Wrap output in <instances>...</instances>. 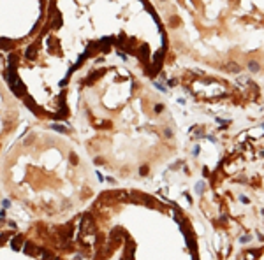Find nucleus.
I'll return each instance as SVG.
<instances>
[{"instance_id":"f257e3e1","label":"nucleus","mask_w":264,"mask_h":260,"mask_svg":"<svg viewBox=\"0 0 264 260\" xmlns=\"http://www.w3.org/2000/svg\"><path fill=\"white\" fill-rule=\"evenodd\" d=\"M95 229H97V227H95V223H94V218L86 213V215L81 218V230L85 234H95Z\"/></svg>"},{"instance_id":"f03ea898","label":"nucleus","mask_w":264,"mask_h":260,"mask_svg":"<svg viewBox=\"0 0 264 260\" xmlns=\"http://www.w3.org/2000/svg\"><path fill=\"white\" fill-rule=\"evenodd\" d=\"M72 232H74V227H72V223L63 225V227H60V229L57 230V234H58V237L62 239V241H67V239H71V237H72Z\"/></svg>"},{"instance_id":"7ed1b4c3","label":"nucleus","mask_w":264,"mask_h":260,"mask_svg":"<svg viewBox=\"0 0 264 260\" xmlns=\"http://www.w3.org/2000/svg\"><path fill=\"white\" fill-rule=\"evenodd\" d=\"M23 251H25L27 255H30V257H37V255H40L42 248L35 246L34 242H25V248H23Z\"/></svg>"},{"instance_id":"20e7f679","label":"nucleus","mask_w":264,"mask_h":260,"mask_svg":"<svg viewBox=\"0 0 264 260\" xmlns=\"http://www.w3.org/2000/svg\"><path fill=\"white\" fill-rule=\"evenodd\" d=\"M130 199V195L127 192H123V190H118V192H115V200L116 202H127Z\"/></svg>"},{"instance_id":"39448f33","label":"nucleus","mask_w":264,"mask_h":260,"mask_svg":"<svg viewBox=\"0 0 264 260\" xmlns=\"http://www.w3.org/2000/svg\"><path fill=\"white\" fill-rule=\"evenodd\" d=\"M23 239H25V237H23V234H18V236H16V237L11 241V246H13V250H19V246H21Z\"/></svg>"},{"instance_id":"423d86ee","label":"nucleus","mask_w":264,"mask_h":260,"mask_svg":"<svg viewBox=\"0 0 264 260\" xmlns=\"http://www.w3.org/2000/svg\"><path fill=\"white\" fill-rule=\"evenodd\" d=\"M100 200L102 202H113L115 200V192H104L100 195Z\"/></svg>"},{"instance_id":"0eeeda50","label":"nucleus","mask_w":264,"mask_h":260,"mask_svg":"<svg viewBox=\"0 0 264 260\" xmlns=\"http://www.w3.org/2000/svg\"><path fill=\"white\" fill-rule=\"evenodd\" d=\"M40 260H57V257L53 255V253H49V251H46V250H42L40 251Z\"/></svg>"},{"instance_id":"6e6552de","label":"nucleus","mask_w":264,"mask_h":260,"mask_svg":"<svg viewBox=\"0 0 264 260\" xmlns=\"http://www.w3.org/2000/svg\"><path fill=\"white\" fill-rule=\"evenodd\" d=\"M225 69H227V70H231V72H240V65H236L234 62H229L227 65H225Z\"/></svg>"},{"instance_id":"1a4fd4ad","label":"nucleus","mask_w":264,"mask_h":260,"mask_svg":"<svg viewBox=\"0 0 264 260\" xmlns=\"http://www.w3.org/2000/svg\"><path fill=\"white\" fill-rule=\"evenodd\" d=\"M11 236H13V234H11V232H4V234H2V236H0V244H4V242L7 241V239H9Z\"/></svg>"},{"instance_id":"9d476101","label":"nucleus","mask_w":264,"mask_h":260,"mask_svg":"<svg viewBox=\"0 0 264 260\" xmlns=\"http://www.w3.org/2000/svg\"><path fill=\"white\" fill-rule=\"evenodd\" d=\"M248 67H250V70H252V72H257V70H259V63L250 62V63H248Z\"/></svg>"},{"instance_id":"9b49d317","label":"nucleus","mask_w":264,"mask_h":260,"mask_svg":"<svg viewBox=\"0 0 264 260\" xmlns=\"http://www.w3.org/2000/svg\"><path fill=\"white\" fill-rule=\"evenodd\" d=\"M69 158H71V162L74 164V165H78V155H76V153H71V155H69Z\"/></svg>"},{"instance_id":"f8f14e48","label":"nucleus","mask_w":264,"mask_h":260,"mask_svg":"<svg viewBox=\"0 0 264 260\" xmlns=\"http://www.w3.org/2000/svg\"><path fill=\"white\" fill-rule=\"evenodd\" d=\"M148 174V167L144 165V167H141V176H146Z\"/></svg>"},{"instance_id":"ddd939ff","label":"nucleus","mask_w":264,"mask_h":260,"mask_svg":"<svg viewBox=\"0 0 264 260\" xmlns=\"http://www.w3.org/2000/svg\"><path fill=\"white\" fill-rule=\"evenodd\" d=\"M240 199H241V202H243V204H248V202H250V200H248V197H245V195H241Z\"/></svg>"},{"instance_id":"4468645a","label":"nucleus","mask_w":264,"mask_h":260,"mask_svg":"<svg viewBox=\"0 0 264 260\" xmlns=\"http://www.w3.org/2000/svg\"><path fill=\"white\" fill-rule=\"evenodd\" d=\"M100 164H104V160H102V158H95V165H100Z\"/></svg>"},{"instance_id":"2eb2a0df","label":"nucleus","mask_w":264,"mask_h":260,"mask_svg":"<svg viewBox=\"0 0 264 260\" xmlns=\"http://www.w3.org/2000/svg\"><path fill=\"white\" fill-rule=\"evenodd\" d=\"M248 239H250V236H245V237H241V242H246Z\"/></svg>"},{"instance_id":"dca6fc26","label":"nucleus","mask_w":264,"mask_h":260,"mask_svg":"<svg viewBox=\"0 0 264 260\" xmlns=\"http://www.w3.org/2000/svg\"><path fill=\"white\" fill-rule=\"evenodd\" d=\"M262 215H264V209H262Z\"/></svg>"}]
</instances>
